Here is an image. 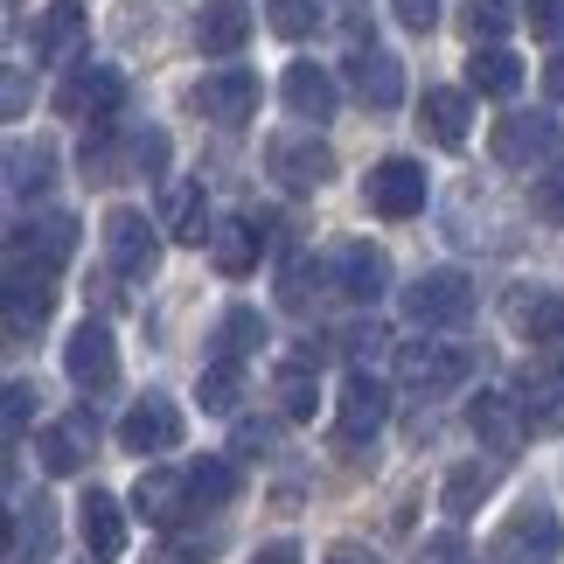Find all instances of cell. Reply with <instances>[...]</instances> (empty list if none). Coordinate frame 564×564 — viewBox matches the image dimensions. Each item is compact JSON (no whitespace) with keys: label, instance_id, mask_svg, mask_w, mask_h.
Listing matches in <instances>:
<instances>
[{"label":"cell","instance_id":"52a82bcc","mask_svg":"<svg viewBox=\"0 0 564 564\" xmlns=\"http://www.w3.org/2000/svg\"><path fill=\"white\" fill-rule=\"evenodd\" d=\"M383 411H390V390L370 370H349L341 377V411H335V440L341 446H370L383 432Z\"/></svg>","mask_w":564,"mask_h":564},{"label":"cell","instance_id":"5bb4252c","mask_svg":"<svg viewBox=\"0 0 564 564\" xmlns=\"http://www.w3.org/2000/svg\"><path fill=\"white\" fill-rule=\"evenodd\" d=\"M349 91L370 105V112H390V105L404 98V63L390 56V50H370V42H356V56H349Z\"/></svg>","mask_w":564,"mask_h":564},{"label":"cell","instance_id":"6da1fadb","mask_svg":"<svg viewBox=\"0 0 564 564\" xmlns=\"http://www.w3.org/2000/svg\"><path fill=\"white\" fill-rule=\"evenodd\" d=\"M404 321H411V328H425V335L467 328V321H474V279L467 272H425V279H411V286H404Z\"/></svg>","mask_w":564,"mask_h":564},{"label":"cell","instance_id":"f546056e","mask_svg":"<svg viewBox=\"0 0 564 564\" xmlns=\"http://www.w3.org/2000/svg\"><path fill=\"white\" fill-rule=\"evenodd\" d=\"M516 84H523V63H516L509 50H495V42H488V50H474V56H467V91H481V98H509Z\"/></svg>","mask_w":564,"mask_h":564},{"label":"cell","instance_id":"ab89813d","mask_svg":"<svg viewBox=\"0 0 564 564\" xmlns=\"http://www.w3.org/2000/svg\"><path fill=\"white\" fill-rule=\"evenodd\" d=\"M265 14H272V29L279 35H314V21H321V8H314V0H265Z\"/></svg>","mask_w":564,"mask_h":564},{"label":"cell","instance_id":"ffe728a7","mask_svg":"<svg viewBox=\"0 0 564 564\" xmlns=\"http://www.w3.org/2000/svg\"><path fill=\"white\" fill-rule=\"evenodd\" d=\"M467 425L488 440V453H516V446H523V432H530L523 404H516V398H502V390H481V398L467 404Z\"/></svg>","mask_w":564,"mask_h":564},{"label":"cell","instance_id":"f35d334b","mask_svg":"<svg viewBox=\"0 0 564 564\" xmlns=\"http://www.w3.org/2000/svg\"><path fill=\"white\" fill-rule=\"evenodd\" d=\"M133 175H167V133L161 126H133Z\"/></svg>","mask_w":564,"mask_h":564},{"label":"cell","instance_id":"7c38bea8","mask_svg":"<svg viewBox=\"0 0 564 564\" xmlns=\"http://www.w3.org/2000/svg\"><path fill=\"white\" fill-rule=\"evenodd\" d=\"M63 370H70L77 390H105V383L119 377L112 328H105V321H84V328H70V341H63Z\"/></svg>","mask_w":564,"mask_h":564},{"label":"cell","instance_id":"ac0fdd59","mask_svg":"<svg viewBox=\"0 0 564 564\" xmlns=\"http://www.w3.org/2000/svg\"><path fill=\"white\" fill-rule=\"evenodd\" d=\"M77 530H84V551H91V564H112L126 551V516L105 488H84L77 502Z\"/></svg>","mask_w":564,"mask_h":564},{"label":"cell","instance_id":"603a6c76","mask_svg":"<svg viewBox=\"0 0 564 564\" xmlns=\"http://www.w3.org/2000/svg\"><path fill=\"white\" fill-rule=\"evenodd\" d=\"M42 321H50V279H29V272H8V341L42 335Z\"/></svg>","mask_w":564,"mask_h":564},{"label":"cell","instance_id":"44dd1931","mask_svg":"<svg viewBox=\"0 0 564 564\" xmlns=\"http://www.w3.org/2000/svg\"><path fill=\"white\" fill-rule=\"evenodd\" d=\"M251 42V8L245 0H209L203 14H195V50L203 56H237Z\"/></svg>","mask_w":564,"mask_h":564},{"label":"cell","instance_id":"c3c4849f","mask_svg":"<svg viewBox=\"0 0 564 564\" xmlns=\"http://www.w3.org/2000/svg\"><path fill=\"white\" fill-rule=\"evenodd\" d=\"M251 564H300V544H265Z\"/></svg>","mask_w":564,"mask_h":564},{"label":"cell","instance_id":"ee69618b","mask_svg":"<svg viewBox=\"0 0 564 564\" xmlns=\"http://www.w3.org/2000/svg\"><path fill=\"white\" fill-rule=\"evenodd\" d=\"M390 14H398L411 35H432V29H440V0H390Z\"/></svg>","mask_w":564,"mask_h":564},{"label":"cell","instance_id":"8992f818","mask_svg":"<svg viewBox=\"0 0 564 564\" xmlns=\"http://www.w3.org/2000/svg\"><path fill=\"white\" fill-rule=\"evenodd\" d=\"M557 544H564V530H557V509H516L502 536H495V557L502 564H557Z\"/></svg>","mask_w":564,"mask_h":564},{"label":"cell","instance_id":"484cf974","mask_svg":"<svg viewBox=\"0 0 564 564\" xmlns=\"http://www.w3.org/2000/svg\"><path fill=\"white\" fill-rule=\"evenodd\" d=\"M258 224L251 216H230V224H216V237H209V258H216V272L224 279H245L251 265H258Z\"/></svg>","mask_w":564,"mask_h":564},{"label":"cell","instance_id":"4dcf8cb0","mask_svg":"<svg viewBox=\"0 0 564 564\" xmlns=\"http://www.w3.org/2000/svg\"><path fill=\"white\" fill-rule=\"evenodd\" d=\"M495 495V467H481V460H467V467H453L446 474V488H440V509L460 523V516H474Z\"/></svg>","mask_w":564,"mask_h":564},{"label":"cell","instance_id":"e575fe53","mask_svg":"<svg viewBox=\"0 0 564 564\" xmlns=\"http://www.w3.org/2000/svg\"><path fill=\"white\" fill-rule=\"evenodd\" d=\"M237 495V467L230 460H195L188 467V509H224Z\"/></svg>","mask_w":564,"mask_h":564},{"label":"cell","instance_id":"d590c367","mask_svg":"<svg viewBox=\"0 0 564 564\" xmlns=\"http://www.w3.org/2000/svg\"><path fill=\"white\" fill-rule=\"evenodd\" d=\"M314 404H321L314 362H286V370H279V411H286V419H314Z\"/></svg>","mask_w":564,"mask_h":564},{"label":"cell","instance_id":"f1b7e54d","mask_svg":"<svg viewBox=\"0 0 564 564\" xmlns=\"http://www.w3.org/2000/svg\"><path fill=\"white\" fill-rule=\"evenodd\" d=\"M77 42H84V14H77V0H56V8L35 21V56H42V63H70V56H77Z\"/></svg>","mask_w":564,"mask_h":564},{"label":"cell","instance_id":"681fc988","mask_svg":"<svg viewBox=\"0 0 564 564\" xmlns=\"http://www.w3.org/2000/svg\"><path fill=\"white\" fill-rule=\"evenodd\" d=\"M544 91H551V98H564V50L551 56V70H544Z\"/></svg>","mask_w":564,"mask_h":564},{"label":"cell","instance_id":"d4e9b609","mask_svg":"<svg viewBox=\"0 0 564 564\" xmlns=\"http://www.w3.org/2000/svg\"><path fill=\"white\" fill-rule=\"evenodd\" d=\"M50 182H56V161H50V147H29V140H14L8 147V195L14 203H42L50 195Z\"/></svg>","mask_w":564,"mask_h":564},{"label":"cell","instance_id":"7402d4cb","mask_svg":"<svg viewBox=\"0 0 564 564\" xmlns=\"http://www.w3.org/2000/svg\"><path fill=\"white\" fill-rule=\"evenodd\" d=\"M133 509L147 516V523H182V509H188V474L175 467H147L140 474V488H133Z\"/></svg>","mask_w":564,"mask_h":564},{"label":"cell","instance_id":"8fae6325","mask_svg":"<svg viewBox=\"0 0 564 564\" xmlns=\"http://www.w3.org/2000/svg\"><path fill=\"white\" fill-rule=\"evenodd\" d=\"M362 195H370V209H377V216H419V209H425V167H419V161H404V154H390V161L370 167Z\"/></svg>","mask_w":564,"mask_h":564},{"label":"cell","instance_id":"7bdbcfd3","mask_svg":"<svg viewBox=\"0 0 564 564\" xmlns=\"http://www.w3.org/2000/svg\"><path fill=\"white\" fill-rule=\"evenodd\" d=\"M411 564H467V536H460V530H440V536H425V544L411 551Z\"/></svg>","mask_w":564,"mask_h":564},{"label":"cell","instance_id":"60d3db41","mask_svg":"<svg viewBox=\"0 0 564 564\" xmlns=\"http://www.w3.org/2000/svg\"><path fill=\"white\" fill-rule=\"evenodd\" d=\"M530 209L544 216V224H564V167H544L530 188Z\"/></svg>","mask_w":564,"mask_h":564},{"label":"cell","instance_id":"8d00e7d4","mask_svg":"<svg viewBox=\"0 0 564 564\" xmlns=\"http://www.w3.org/2000/svg\"><path fill=\"white\" fill-rule=\"evenodd\" d=\"M195 398H203V411H237V398H245V377H237V362H209L203 383H195Z\"/></svg>","mask_w":564,"mask_h":564},{"label":"cell","instance_id":"7dc6e473","mask_svg":"<svg viewBox=\"0 0 564 564\" xmlns=\"http://www.w3.org/2000/svg\"><path fill=\"white\" fill-rule=\"evenodd\" d=\"M383 328H377V321H370V328H349V335H341V349H349V356H383Z\"/></svg>","mask_w":564,"mask_h":564},{"label":"cell","instance_id":"9a60e30c","mask_svg":"<svg viewBox=\"0 0 564 564\" xmlns=\"http://www.w3.org/2000/svg\"><path fill=\"white\" fill-rule=\"evenodd\" d=\"M279 98H286V112H293V119L328 126V119H335V105H341V84H335V70H321V63H293V70L279 77Z\"/></svg>","mask_w":564,"mask_h":564},{"label":"cell","instance_id":"e0dca14e","mask_svg":"<svg viewBox=\"0 0 564 564\" xmlns=\"http://www.w3.org/2000/svg\"><path fill=\"white\" fill-rule=\"evenodd\" d=\"M119 446L126 453H167V446H182V411L167 404V398H140L133 411H126V425H119Z\"/></svg>","mask_w":564,"mask_h":564},{"label":"cell","instance_id":"277c9868","mask_svg":"<svg viewBox=\"0 0 564 564\" xmlns=\"http://www.w3.org/2000/svg\"><path fill=\"white\" fill-rule=\"evenodd\" d=\"M265 167H272V182L293 188V195H314L321 182H335V154H328L321 133H279L265 147Z\"/></svg>","mask_w":564,"mask_h":564},{"label":"cell","instance_id":"f907efd6","mask_svg":"<svg viewBox=\"0 0 564 564\" xmlns=\"http://www.w3.org/2000/svg\"><path fill=\"white\" fill-rule=\"evenodd\" d=\"M328 564H377V557H370V551H349V544H341V551H335Z\"/></svg>","mask_w":564,"mask_h":564},{"label":"cell","instance_id":"3957f363","mask_svg":"<svg viewBox=\"0 0 564 564\" xmlns=\"http://www.w3.org/2000/svg\"><path fill=\"white\" fill-rule=\"evenodd\" d=\"M119 105H126V77L112 63H77V70L56 84V112L77 119V126H105Z\"/></svg>","mask_w":564,"mask_h":564},{"label":"cell","instance_id":"f6af8a7d","mask_svg":"<svg viewBox=\"0 0 564 564\" xmlns=\"http://www.w3.org/2000/svg\"><path fill=\"white\" fill-rule=\"evenodd\" d=\"M29 419H35V390L29 383H8V440H21Z\"/></svg>","mask_w":564,"mask_h":564},{"label":"cell","instance_id":"4316f807","mask_svg":"<svg viewBox=\"0 0 564 564\" xmlns=\"http://www.w3.org/2000/svg\"><path fill=\"white\" fill-rule=\"evenodd\" d=\"M77 161H84V175L91 182H119L126 167H133V133H112V126H91L77 147Z\"/></svg>","mask_w":564,"mask_h":564},{"label":"cell","instance_id":"836d02e7","mask_svg":"<svg viewBox=\"0 0 564 564\" xmlns=\"http://www.w3.org/2000/svg\"><path fill=\"white\" fill-rule=\"evenodd\" d=\"M321 286H335V279H328V265H321L314 251H293L286 265H279V300H286L293 314H300V307H314V293H321Z\"/></svg>","mask_w":564,"mask_h":564},{"label":"cell","instance_id":"83f0119b","mask_svg":"<svg viewBox=\"0 0 564 564\" xmlns=\"http://www.w3.org/2000/svg\"><path fill=\"white\" fill-rule=\"evenodd\" d=\"M161 209H167V230H175V245H203V237H209L203 182H167V188H161Z\"/></svg>","mask_w":564,"mask_h":564},{"label":"cell","instance_id":"cb8c5ba5","mask_svg":"<svg viewBox=\"0 0 564 564\" xmlns=\"http://www.w3.org/2000/svg\"><path fill=\"white\" fill-rule=\"evenodd\" d=\"M516 404H523L530 425H557L564 419V370L557 362H530V370L516 377Z\"/></svg>","mask_w":564,"mask_h":564},{"label":"cell","instance_id":"ba28073f","mask_svg":"<svg viewBox=\"0 0 564 564\" xmlns=\"http://www.w3.org/2000/svg\"><path fill=\"white\" fill-rule=\"evenodd\" d=\"M105 258H112V272L147 279L161 265V230L147 224L140 209H112V216H105Z\"/></svg>","mask_w":564,"mask_h":564},{"label":"cell","instance_id":"1f68e13d","mask_svg":"<svg viewBox=\"0 0 564 564\" xmlns=\"http://www.w3.org/2000/svg\"><path fill=\"white\" fill-rule=\"evenodd\" d=\"M419 126H425L440 147H460V140H467V91H446V84H440V91H425Z\"/></svg>","mask_w":564,"mask_h":564},{"label":"cell","instance_id":"9c48e42d","mask_svg":"<svg viewBox=\"0 0 564 564\" xmlns=\"http://www.w3.org/2000/svg\"><path fill=\"white\" fill-rule=\"evenodd\" d=\"M328 279H335L341 300L370 307V300H383V286H390V258H383L377 245H362V237H349V245L328 251Z\"/></svg>","mask_w":564,"mask_h":564},{"label":"cell","instance_id":"5b68a950","mask_svg":"<svg viewBox=\"0 0 564 564\" xmlns=\"http://www.w3.org/2000/svg\"><path fill=\"white\" fill-rule=\"evenodd\" d=\"M474 370V349H460V341H411V349H398V377L404 390H419V398H440V390H453Z\"/></svg>","mask_w":564,"mask_h":564},{"label":"cell","instance_id":"2e32d148","mask_svg":"<svg viewBox=\"0 0 564 564\" xmlns=\"http://www.w3.org/2000/svg\"><path fill=\"white\" fill-rule=\"evenodd\" d=\"M195 112L216 119V126H245L258 112V77L251 70H216L195 84Z\"/></svg>","mask_w":564,"mask_h":564},{"label":"cell","instance_id":"d6a6232c","mask_svg":"<svg viewBox=\"0 0 564 564\" xmlns=\"http://www.w3.org/2000/svg\"><path fill=\"white\" fill-rule=\"evenodd\" d=\"M265 349V321H258V307H230L224 321H216V362H245Z\"/></svg>","mask_w":564,"mask_h":564},{"label":"cell","instance_id":"d6986e66","mask_svg":"<svg viewBox=\"0 0 564 564\" xmlns=\"http://www.w3.org/2000/svg\"><path fill=\"white\" fill-rule=\"evenodd\" d=\"M91 411H70L63 425H42L35 432V460H42V474H77L84 467V453H91Z\"/></svg>","mask_w":564,"mask_h":564},{"label":"cell","instance_id":"30bf717a","mask_svg":"<svg viewBox=\"0 0 564 564\" xmlns=\"http://www.w3.org/2000/svg\"><path fill=\"white\" fill-rule=\"evenodd\" d=\"M557 154V119L551 112H509L495 126V161L502 167H544Z\"/></svg>","mask_w":564,"mask_h":564},{"label":"cell","instance_id":"b9f144b4","mask_svg":"<svg viewBox=\"0 0 564 564\" xmlns=\"http://www.w3.org/2000/svg\"><path fill=\"white\" fill-rule=\"evenodd\" d=\"M523 29L544 42H564V0H523Z\"/></svg>","mask_w":564,"mask_h":564},{"label":"cell","instance_id":"bcb514c9","mask_svg":"<svg viewBox=\"0 0 564 564\" xmlns=\"http://www.w3.org/2000/svg\"><path fill=\"white\" fill-rule=\"evenodd\" d=\"M0 77H8V84H0V112H8V119H21V105H29V77H21L14 63H8Z\"/></svg>","mask_w":564,"mask_h":564},{"label":"cell","instance_id":"4fadbf2b","mask_svg":"<svg viewBox=\"0 0 564 564\" xmlns=\"http://www.w3.org/2000/svg\"><path fill=\"white\" fill-rule=\"evenodd\" d=\"M502 314H509V328L523 341H536V349L564 341V293H551V286H509Z\"/></svg>","mask_w":564,"mask_h":564},{"label":"cell","instance_id":"7a4b0ae2","mask_svg":"<svg viewBox=\"0 0 564 564\" xmlns=\"http://www.w3.org/2000/svg\"><path fill=\"white\" fill-rule=\"evenodd\" d=\"M70 245H77V224L63 209H35V216H21L14 224V237H8V272H56L63 258H70Z\"/></svg>","mask_w":564,"mask_h":564},{"label":"cell","instance_id":"74e56055","mask_svg":"<svg viewBox=\"0 0 564 564\" xmlns=\"http://www.w3.org/2000/svg\"><path fill=\"white\" fill-rule=\"evenodd\" d=\"M460 21H467L474 50H488V42H495V35H502L509 21H516V8H509V0H467V8H460Z\"/></svg>","mask_w":564,"mask_h":564}]
</instances>
